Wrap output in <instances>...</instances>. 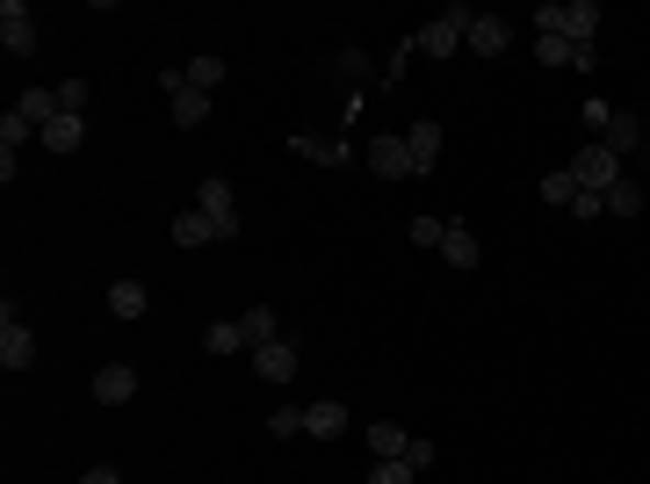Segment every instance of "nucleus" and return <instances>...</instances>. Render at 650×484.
Listing matches in <instances>:
<instances>
[{
	"label": "nucleus",
	"mask_w": 650,
	"mask_h": 484,
	"mask_svg": "<svg viewBox=\"0 0 650 484\" xmlns=\"http://www.w3.org/2000/svg\"><path fill=\"white\" fill-rule=\"evenodd\" d=\"M470 22H478V15H470L462 0H456V8H441V15L419 30V52H427V58H456V52H462V36H470Z\"/></svg>",
	"instance_id": "obj_1"
},
{
	"label": "nucleus",
	"mask_w": 650,
	"mask_h": 484,
	"mask_svg": "<svg viewBox=\"0 0 650 484\" xmlns=\"http://www.w3.org/2000/svg\"><path fill=\"white\" fill-rule=\"evenodd\" d=\"M571 181H579L585 195H607V189H615V181H621V159H615V153H607V145L593 138V145H585L579 159H571Z\"/></svg>",
	"instance_id": "obj_2"
},
{
	"label": "nucleus",
	"mask_w": 650,
	"mask_h": 484,
	"mask_svg": "<svg viewBox=\"0 0 650 484\" xmlns=\"http://www.w3.org/2000/svg\"><path fill=\"white\" fill-rule=\"evenodd\" d=\"M195 210L217 225V239H239V203H232V181H224V173H210L203 189H195Z\"/></svg>",
	"instance_id": "obj_3"
},
{
	"label": "nucleus",
	"mask_w": 650,
	"mask_h": 484,
	"mask_svg": "<svg viewBox=\"0 0 650 484\" xmlns=\"http://www.w3.org/2000/svg\"><path fill=\"white\" fill-rule=\"evenodd\" d=\"M36 362V333L15 318V304L0 312V369H30Z\"/></svg>",
	"instance_id": "obj_4"
},
{
	"label": "nucleus",
	"mask_w": 650,
	"mask_h": 484,
	"mask_svg": "<svg viewBox=\"0 0 650 484\" xmlns=\"http://www.w3.org/2000/svg\"><path fill=\"white\" fill-rule=\"evenodd\" d=\"M0 44H8L15 58H30V52H36V15L22 8V0H0Z\"/></svg>",
	"instance_id": "obj_5"
},
{
	"label": "nucleus",
	"mask_w": 650,
	"mask_h": 484,
	"mask_svg": "<svg viewBox=\"0 0 650 484\" xmlns=\"http://www.w3.org/2000/svg\"><path fill=\"white\" fill-rule=\"evenodd\" d=\"M369 173H377V181H405V173H412L405 131H397V138H369Z\"/></svg>",
	"instance_id": "obj_6"
},
{
	"label": "nucleus",
	"mask_w": 650,
	"mask_h": 484,
	"mask_svg": "<svg viewBox=\"0 0 650 484\" xmlns=\"http://www.w3.org/2000/svg\"><path fill=\"white\" fill-rule=\"evenodd\" d=\"M462 44H470L478 58H498V52H514V22H506V15H478Z\"/></svg>",
	"instance_id": "obj_7"
},
{
	"label": "nucleus",
	"mask_w": 650,
	"mask_h": 484,
	"mask_svg": "<svg viewBox=\"0 0 650 484\" xmlns=\"http://www.w3.org/2000/svg\"><path fill=\"white\" fill-rule=\"evenodd\" d=\"M94 398H102V405H131L137 398V369L131 362H102V369H94Z\"/></svg>",
	"instance_id": "obj_8"
},
{
	"label": "nucleus",
	"mask_w": 650,
	"mask_h": 484,
	"mask_svg": "<svg viewBox=\"0 0 650 484\" xmlns=\"http://www.w3.org/2000/svg\"><path fill=\"white\" fill-rule=\"evenodd\" d=\"M441 138H448V131H441V123H427V116H419V123H412V131H405L412 173H434V159H441Z\"/></svg>",
	"instance_id": "obj_9"
},
{
	"label": "nucleus",
	"mask_w": 650,
	"mask_h": 484,
	"mask_svg": "<svg viewBox=\"0 0 650 484\" xmlns=\"http://www.w3.org/2000/svg\"><path fill=\"white\" fill-rule=\"evenodd\" d=\"M304 434H311V441H340V434H347V405L340 398L304 405Z\"/></svg>",
	"instance_id": "obj_10"
},
{
	"label": "nucleus",
	"mask_w": 650,
	"mask_h": 484,
	"mask_svg": "<svg viewBox=\"0 0 650 484\" xmlns=\"http://www.w3.org/2000/svg\"><path fill=\"white\" fill-rule=\"evenodd\" d=\"M599 145H607V153H615V159H629L636 145H650V138H643V123H636L629 109H615V123H607V131H599Z\"/></svg>",
	"instance_id": "obj_11"
},
{
	"label": "nucleus",
	"mask_w": 650,
	"mask_h": 484,
	"mask_svg": "<svg viewBox=\"0 0 650 484\" xmlns=\"http://www.w3.org/2000/svg\"><path fill=\"white\" fill-rule=\"evenodd\" d=\"M254 369H260L268 383H290V376H296V347H290V340H268V347H254Z\"/></svg>",
	"instance_id": "obj_12"
},
{
	"label": "nucleus",
	"mask_w": 650,
	"mask_h": 484,
	"mask_svg": "<svg viewBox=\"0 0 650 484\" xmlns=\"http://www.w3.org/2000/svg\"><path fill=\"white\" fill-rule=\"evenodd\" d=\"M441 260H448V268H478V232L462 225V217H448V239H441Z\"/></svg>",
	"instance_id": "obj_13"
},
{
	"label": "nucleus",
	"mask_w": 650,
	"mask_h": 484,
	"mask_svg": "<svg viewBox=\"0 0 650 484\" xmlns=\"http://www.w3.org/2000/svg\"><path fill=\"white\" fill-rule=\"evenodd\" d=\"M36 138L52 145V153H80V145H87V116H52Z\"/></svg>",
	"instance_id": "obj_14"
},
{
	"label": "nucleus",
	"mask_w": 650,
	"mask_h": 484,
	"mask_svg": "<svg viewBox=\"0 0 650 484\" xmlns=\"http://www.w3.org/2000/svg\"><path fill=\"white\" fill-rule=\"evenodd\" d=\"M599 30V0H564V44H593Z\"/></svg>",
	"instance_id": "obj_15"
},
{
	"label": "nucleus",
	"mask_w": 650,
	"mask_h": 484,
	"mask_svg": "<svg viewBox=\"0 0 650 484\" xmlns=\"http://www.w3.org/2000/svg\"><path fill=\"white\" fill-rule=\"evenodd\" d=\"M290 153H296V159H318V167H347V159H355L340 138H304V131L290 138Z\"/></svg>",
	"instance_id": "obj_16"
},
{
	"label": "nucleus",
	"mask_w": 650,
	"mask_h": 484,
	"mask_svg": "<svg viewBox=\"0 0 650 484\" xmlns=\"http://www.w3.org/2000/svg\"><path fill=\"white\" fill-rule=\"evenodd\" d=\"M15 116H22V123H36V131H44L52 116H66V109H58V87H30V94L15 102Z\"/></svg>",
	"instance_id": "obj_17"
},
{
	"label": "nucleus",
	"mask_w": 650,
	"mask_h": 484,
	"mask_svg": "<svg viewBox=\"0 0 650 484\" xmlns=\"http://www.w3.org/2000/svg\"><path fill=\"white\" fill-rule=\"evenodd\" d=\"M217 239V225H210L203 210H181V217H173V246H181V254H195V246H210Z\"/></svg>",
	"instance_id": "obj_18"
},
{
	"label": "nucleus",
	"mask_w": 650,
	"mask_h": 484,
	"mask_svg": "<svg viewBox=\"0 0 650 484\" xmlns=\"http://www.w3.org/2000/svg\"><path fill=\"white\" fill-rule=\"evenodd\" d=\"M369 449H377V463H397V455L412 449V434L397 427V419H377V427H369Z\"/></svg>",
	"instance_id": "obj_19"
},
{
	"label": "nucleus",
	"mask_w": 650,
	"mask_h": 484,
	"mask_svg": "<svg viewBox=\"0 0 650 484\" xmlns=\"http://www.w3.org/2000/svg\"><path fill=\"white\" fill-rule=\"evenodd\" d=\"M643 203H650L643 181H629V173H621L615 189H607V210H615V217H643Z\"/></svg>",
	"instance_id": "obj_20"
},
{
	"label": "nucleus",
	"mask_w": 650,
	"mask_h": 484,
	"mask_svg": "<svg viewBox=\"0 0 650 484\" xmlns=\"http://www.w3.org/2000/svg\"><path fill=\"white\" fill-rule=\"evenodd\" d=\"M239 347H246V326H239V318H217V326L203 333V354H239Z\"/></svg>",
	"instance_id": "obj_21"
},
{
	"label": "nucleus",
	"mask_w": 650,
	"mask_h": 484,
	"mask_svg": "<svg viewBox=\"0 0 650 484\" xmlns=\"http://www.w3.org/2000/svg\"><path fill=\"white\" fill-rule=\"evenodd\" d=\"M109 312L116 318H145V282H109Z\"/></svg>",
	"instance_id": "obj_22"
},
{
	"label": "nucleus",
	"mask_w": 650,
	"mask_h": 484,
	"mask_svg": "<svg viewBox=\"0 0 650 484\" xmlns=\"http://www.w3.org/2000/svg\"><path fill=\"white\" fill-rule=\"evenodd\" d=\"M173 123H181V131H203V123H210V94H195V87H189V94H173Z\"/></svg>",
	"instance_id": "obj_23"
},
{
	"label": "nucleus",
	"mask_w": 650,
	"mask_h": 484,
	"mask_svg": "<svg viewBox=\"0 0 650 484\" xmlns=\"http://www.w3.org/2000/svg\"><path fill=\"white\" fill-rule=\"evenodd\" d=\"M535 195H542V203H579V181H571V167H557V173H542V189H535Z\"/></svg>",
	"instance_id": "obj_24"
},
{
	"label": "nucleus",
	"mask_w": 650,
	"mask_h": 484,
	"mask_svg": "<svg viewBox=\"0 0 650 484\" xmlns=\"http://www.w3.org/2000/svg\"><path fill=\"white\" fill-rule=\"evenodd\" d=\"M239 326H246V347H268V340H282V318H274V312H246Z\"/></svg>",
	"instance_id": "obj_25"
},
{
	"label": "nucleus",
	"mask_w": 650,
	"mask_h": 484,
	"mask_svg": "<svg viewBox=\"0 0 650 484\" xmlns=\"http://www.w3.org/2000/svg\"><path fill=\"white\" fill-rule=\"evenodd\" d=\"M217 80H224V58H217V52L189 58V87H195V94H210V87H217Z\"/></svg>",
	"instance_id": "obj_26"
},
{
	"label": "nucleus",
	"mask_w": 650,
	"mask_h": 484,
	"mask_svg": "<svg viewBox=\"0 0 650 484\" xmlns=\"http://www.w3.org/2000/svg\"><path fill=\"white\" fill-rule=\"evenodd\" d=\"M268 434H274V441H290V434H304V413H296V405H274V413H268Z\"/></svg>",
	"instance_id": "obj_27"
},
{
	"label": "nucleus",
	"mask_w": 650,
	"mask_h": 484,
	"mask_svg": "<svg viewBox=\"0 0 650 484\" xmlns=\"http://www.w3.org/2000/svg\"><path fill=\"white\" fill-rule=\"evenodd\" d=\"M369 484H419V470L397 455V463H377V470H369Z\"/></svg>",
	"instance_id": "obj_28"
},
{
	"label": "nucleus",
	"mask_w": 650,
	"mask_h": 484,
	"mask_svg": "<svg viewBox=\"0 0 650 484\" xmlns=\"http://www.w3.org/2000/svg\"><path fill=\"white\" fill-rule=\"evenodd\" d=\"M448 239V217H412V246H441Z\"/></svg>",
	"instance_id": "obj_29"
},
{
	"label": "nucleus",
	"mask_w": 650,
	"mask_h": 484,
	"mask_svg": "<svg viewBox=\"0 0 650 484\" xmlns=\"http://www.w3.org/2000/svg\"><path fill=\"white\" fill-rule=\"evenodd\" d=\"M58 109H66V116H80V109H87V80H58Z\"/></svg>",
	"instance_id": "obj_30"
},
{
	"label": "nucleus",
	"mask_w": 650,
	"mask_h": 484,
	"mask_svg": "<svg viewBox=\"0 0 650 484\" xmlns=\"http://www.w3.org/2000/svg\"><path fill=\"white\" fill-rule=\"evenodd\" d=\"M579 116H585V131H607V123H615V109L599 102V94H585V109H579Z\"/></svg>",
	"instance_id": "obj_31"
},
{
	"label": "nucleus",
	"mask_w": 650,
	"mask_h": 484,
	"mask_svg": "<svg viewBox=\"0 0 650 484\" xmlns=\"http://www.w3.org/2000/svg\"><path fill=\"white\" fill-rule=\"evenodd\" d=\"M599 210H607V195H585V189H579V203H571V217H585V225H593Z\"/></svg>",
	"instance_id": "obj_32"
},
{
	"label": "nucleus",
	"mask_w": 650,
	"mask_h": 484,
	"mask_svg": "<svg viewBox=\"0 0 650 484\" xmlns=\"http://www.w3.org/2000/svg\"><path fill=\"white\" fill-rule=\"evenodd\" d=\"M405 463H412V470H434V441H419V434H412V449H405Z\"/></svg>",
	"instance_id": "obj_33"
},
{
	"label": "nucleus",
	"mask_w": 650,
	"mask_h": 484,
	"mask_svg": "<svg viewBox=\"0 0 650 484\" xmlns=\"http://www.w3.org/2000/svg\"><path fill=\"white\" fill-rule=\"evenodd\" d=\"M80 484H123V470H109V463H94V470H87V477Z\"/></svg>",
	"instance_id": "obj_34"
}]
</instances>
